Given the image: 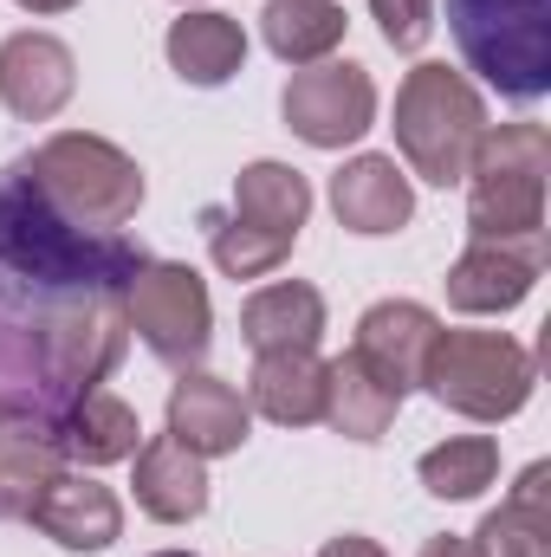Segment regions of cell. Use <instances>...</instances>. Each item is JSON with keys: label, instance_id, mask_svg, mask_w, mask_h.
I'll return each mask as SVG.
<instances>
[{"label": "cell", "instance_id": "cell-21", "mask_svg": "<svg viewBox=\"0 0 551 557\" xmlns=\"http://www.w3.org/2000/svg\"><path fill=\"white\" fill-rule=\"evenodd\" d=\"M241 337L254 344V357L267 350H318L325 337V298L305 278H273L241 305Z\"/></svg>", "mask_w": 551, "mask_h": 557}, {"label": "cell", "instance_id": "cell-1", "mask_svg": "<svg viewBox=\"0 0 551 557\" xmlns=\"http://www.w3.org/2000/svg\"><path fill=\"white\" fill-rule=\"evenodd\" d=\"M149 267L137 240L124 234H85L59 221L20 169L0 175V311H33V324L78 292H124Z\"/></svg>", "mask_w": 551, "mask_h": 557}, {"label": "cell", "instance_id": "cell-9", "mask_svg": "<svg viewBox=\"0 0 551 557\" xmlns=\"http://www.w3.org/2000/svg\"><path fill=\"white\" fill-rule=\"evenodd\" d=\"M279 117L311 149H344L377 124V85L357 59H318V65H298L285 78Z\"/></svg>", "mask_w": 551, "mask_h": 557}, {"label": "cell", "instance_id": "cell-5", "mask_svg": "<svg viewBox=\"0 0 551 557\" xmlns=\"http://www.w3.org/2000/svg\"><path fill=\"white\" fill-rule=\"evenodd\" d=\"M467 234L474 240H513L546 234V182L551 137L546 124H487V137L467 162Z\"/></svg>", "mask_w": 551, "mask_h": 557}, {"label": "cell", "instance_id": "cell-31", "mask_svg": "<svg viewBox=\"0 0 551 557\" xmlns=\"http://www.w3.org/2000/svg\"><path fill=\"white\" fill-rule=\"evenodd\" d=\"M156 557H195V552H156Z\"/></svg>", "mask_w": 551, "mask_h": 557}, {"label": "cell", "instance_id": "cell-25", "mask_svg": "<svg viewBox=\"0 0 551 557\" xmlns=\"http://www.w3.org/2000/svg\"><path fill=\"white\" fill-rule=\"evenodd\" d=\"M344 7L338 0H267L260 7V39L285 65H318L344 46Z\"/></svg>", "mask_w": 551, "mask_h": 557}, {"label": "cell", "instance_id": "cell-26", "mask_svg": "<svg viewBox=\"0 0 551 557\" xmlns=\"http://www.w3.org/2000/svg\"><path fill=\"white\" fill-rule=\"evenodd\" d=\"M415 473H421V486L434 499H480L493 486V473H500V441L493 434H454V441L428 447L415 460Z\"/></svg>", "mask_w": 551, "mask_h": 557}, {"label": "cell", "instance_id": "cell-18", "mask_svg": "<svg viewBox=\"0 0 551 557\" xmlns=\"http://www.w3.org/2000/svg\"><path fill=\"white\" fill-rule=\"evenodd\" d=\"M131 460H137V506L156 525H188V519L208 512V460L201 454H188L182 441L156 434Z\"/></svg>", "mask_w": 551, "mask_h": 557}, {"label": "cell", "instance_id": "cell-16", "mask_svg": "<svg viewBox=\"0 0 551 557\" xmlns=\"http://www.w3.org/2000/svg\"><path fill=\"white\" fill-rule=\"evenodd\" d=\"M331 208L351 234H396L409 227L415 214V188L409 175L396 169V156H351L338 175H331Z\"/></svg>", "mask_w": 551, "mask_h": 557}, {"label": "cell", "instance_id": "cell-2", "mask_svg": "<svg viewBox=\"0 0 551 557\" xmlns=\"http://www.w3.org/2000/svg\"><path fill=\"white\" fill-rule=\"evenodd\" d=\"M20 182L72 227L85 234H118L124 221H137L143 208V169L105 137H85V131H59L46 137L33 156L13 162Z\"/></svg>", "mask_w": 551, "mask_h": 557}, {"label": "cell", "instance_id": "cell-20", "mask_svg": "<svg viewBox=\"0 0 551 557\" xmlns=\"http://www.w3.org/2000/svg\"><path fill=\"white\" fill-rule=\"evenodd\" d=\"M247 409L279 421V428L325 421V357L318 350H267V357H254Z\"/></svg>", "mask_w": 551, "mask_h": 557}, {"label": "cell", "instance_id": "cell-14", "mask_svg": "<svg viewBox=\"0 0 551 557\" xmlns=\"http://www.w3.org/2000/svg\"><path fill=\"white\" fill-rule=\"evenodd\" d=\"M65 473L46 409H0V519H26L39 493Z\"/></svg>", "mask_w": 551, "mask_h": 557}, {"label": "cell", "instance_id": "cell-24", "mask_svg": "<svg viewBox=\"0 0 551 557\" xmlns=\"http://www.w3.org/2000/svg\"><path fill=\"white\" fill-rule=\"evenodd\" d=\"M403 409V389H390L357 350L351 357H338V363H325V421L344 434V441H383L390 434V421Z\"/></svg>", "mask_w": 551, "mask_h": 557}, {"label": "cell", "instance_id": "cell-11", "mask_svg": "<svg viewBox=\"0 0 551 557\" xmlns=\"http://www.w3.org/2000/svg\"><path fill=\"white\" fill-rule=\"evenodd\" d=\"M72 91H78V59H72L65 39L26 26V33H13V39L0 46V104H7L20 124L59 117V111L72 104Z\"/></svg>", "mask_w": 551, "mask_h": 557}, {"label": "cell", "instance_id": "cell-6", "mask_svg": "<svg viewBox=\"0 0 551 557\" xmlns=\"http://www.w3.org/2000/svg\"><path fill=\"white\" fill-rule=\"evenodd\" d=\"M421 389L467 421L519 416L539 389V357L506 331H441L421 370Z\"/></svg>", "mask_w": 551, "mask_h": 557}, {"label": "cell", "instance_id": "cell-13", "mask_svg": "<svg viewBox=\"0 0 551 557\" xmlns=\"http://www.w3.org/2000/svg\"><path fill=\"white\" fill-rule=\"evenodd\" d=\"M434 337H441V318H434L428 305H415V298H383V305H370V311L357 318V344H351V350H357L390 389L409 396L415 383H421V370H428Z\"/></svg>", "mask_w": 551, "mask_h": 557}, {"label": "cell", "instance_id": "cell-30", "mask_svg": "<svg viewBox=\"0 0 551 557\" xmlns=\"http://www.w3.org/2000/svg\"><path fill=\"white\" fill-rule=\"evenodd\" d=\"M13 7H20V13H72L78 0H13Z\"/></svg>", "mask_w": 551, "mask_h": 557}, {"label": "cell", "instance_id": "cell-15", "mask_svg": "<svg viewBox=\"0 0 551 557\" xmlns=\"http://www.w3.org/2000/svg\"><path fill=\"white\" fill-rule=\"evenodd\" d=\"M26 519H33L52 545H65V552H105V545H118V532H124L118 493L98 486L91 473H59V480L39 493V506H33Z\"/></svg>", "mask_w": 551, "mask_h": 557}, {"label": "cell", "instance_id": "cell-10", "mask_svg": "<svg viewBox=\"0 0 551 557\" xmlns=\"http://www.w3.org/2000/svg\"><path fill=\"white\" fill-rule=\"evenodd\" d=\"M546 273V234H513V240H467V253L448 267V305L467 318L513 311Z\"/></svg>", "mask_w": 551, "mask_h": 557}, {"label": "cell", "instance_id": "cell-7", "mask_svg": "<svg viewBox=\"0 0 551 557\" xmlns=\"http://www.w3.org/2000/svg\"><path fill=\"white\" fill-rule=\"evenodd\" d=\"M131 344V318H124V292H78L59 298L39 324H33V350H39V396L46 409L85 389H105V376L118 370Z\"/></svg>", "mask_w": 551, "mask_h": 557}, {"label": "cell", "instance_id": "cell-4", "mask_svg": "<svg viewBox=\"0 0 551 557\" xmlns=\"http://www.w3.org/2000/svg\"><path fill=\"white\" fill-rule=\"evenodd\" d=\"M487 137V98L454 65H415L396 91V149L421 182L448 188L467 175L474 149Z\"/></svg>", "mask_w": 551, "mask_h": 557}, {"label": "cell", "instance_id": "cell-22", "mask_svg": "<svg viewBox=\"0 0 551 557\" xmlns=\"http://www.w3.org/2000/svg\"><path fill=\"white\" fill-rule=\"evenodd\" d=\"M228 214H234L241 227L267 234V240L298 247V227H305V214H311V182H305L292 162H247V169L234 175Z\"/></svg>", "mask_w": 551, "mask_h": 557}, {"label": "cell", "instance_id": "cell-12", "mask_svg": "<svg viewBox=\"0 0 551 557\" xmlns=\"http://www.w3.org/2000/svg\"><path fill=\"white\" fill-rule=\"evenodd\" d=\"M247 428H254V409L234 383H221L208 370H182V383L169 389V441L215 460V454H241Z\"/></svg>", "mask_w": 551, "mask_h": 557}, {"label": "cell", "instance_id": "cell-28", "mask_svg": "<svg viewBox=\"0 0 551 557\" xmlns=\"http://www.w3.org/2000/svg\"><path fill=\"white\" fill-rule=\"evenodd\" d=\"M318 557H390L377 539H364V532H344V539H331V545H318Z\"/></svg>", "mask_w": 551, "mask_h": 557}, {"label": "cell", "instance_id": "cell-3", "mask_svg": "<svg viewBox=\"0 0 551 557\" xmlns=\"http://www.w3.org/2000/svg\"><path fill=\"white\" fill-rule=\"evenodd\" d=\"M461 65L480 72L506 104L551 91V0H448Z\"/></svg>", "mask_w": 551, "mask_h": 557}, {"label": "cell", "instance_id": "cell-27", "mask_svg": "<svg viewBox=\"0 0 551 557\" xmlns=\"http://www.w3.org/2000/svg\"><path fill=\"white\" fill-rule=\"evenodd\" d=\"M370 20L383 26L396 52H421L434 33V0H370Z\"/></svg>", "mask_w": 551, "mask_h": 557}, {"label": "cell", "instance_id": "cell-17", "mask_svg": "<svg viewBox=\"0 0 551 557\" xmlns=\"http://www.w3.org/2000/svg\"><path fill=\"white\" fill-rule=\"evenodd\" d=\"M52 421V441L65 447V460H85V467H111V460H131L143 441L137 409L118 403L111 389H85V396H65L46 409Z\"/></svg>", "mask_w": 551, "mask_h": 557}, {"label": "cell", "instance_id": "cell-19", "mask_svg": "<svg viewBox=\"0 0 551 557\" xmlns=\"http://www.w3.org/2000/svg\"><path fill=\"white\" fill-rule=\"evenodd\" d=\"M162 52H169V65H175V78H182V85L215 91V85H228V78L247 65V33H241V20H234V13L182 7V20L169 26Z\"/></svg>", "mask_w": 551, "mask_h": 557}, {"label": "cell", "instance_id": "cell-23", "mask_svg": "<svg viewBox=\"0 0 551 557\" xmlns=\"http://www.w3.org/2000/svg\"><path fill=\"white\" fill-rule=\"evenodd\" d=\"M467 552L474 557H551V467L546 460H532L519 473V486L506 493L500 512L480 519Z\"/></svg>", "mask_w": 551, "mask_h": 557}, {"label": "cell", "instance_id": "cell-29", "mask_svg": "<svg viewBox=\"0 0 551 557\" xmlns=\"http://www.w3.org/2000/svg\"><path fill=\"white\" fill-rule=\"evenodd\" d=\"M415 557H474V552H467V539H454V532H441V539H428V545H421Z\"/></svg>", "mask_w": 551, "mask_h": 557}, {"label": "cell", "instance_id": "cell-32", "mask_svg": "<svg viewBox=\"0 0 551 557\" xmlns=\"http://www.w3.org/2000/svg\"><path fill=\"white\" fill-rule=\"evenodd\" d=\"M182 7H195V0H182Z\"/></svg>", "mask_w": 551, "mask_h": 557}, {"label": "cell", "instance_id": "cell-8", "mask_svg": "<svg viewBox=\"0 0 551 557\" xmlns=\"http://www.w3.org/2000/svg\"><path fill=\"white\" fill-rule=\"evenodd\" d=\"M124 318L143 337V350L169 370H201L208 344H215V305L195 267L175 260H149L131 285H124Z\"/></svg>", "mask_w": 551, "mask_h": 557}]
</instances>
